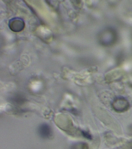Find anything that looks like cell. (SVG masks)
<instances>
[{
	"mask_svg": "<svg viewBox=\"0 0 132 149\" xmlns=\"http://www.w3.org/2000/svg\"><path fill=\"white\" fill-rule=\"evenodd\" d=\"M9 28L14 32H20L25 27V23L23 19L15 17L10 20L8 23Z\"/></svg>",
	"mask_w": 132,
	"mask_h": 149,
	"instance_id": "6da1fadb",
	"label": "cell"
},
{
	"mask_svg": "<svg viewBox=\"0 0 132 149\" xmlns=\"http://www.w3.org/2000/svg\"><path fill=\"white\" fill-rule=\"evenodd\" d=\"M38 131L40 136L43 138H49L52 136L51 129L47 124H43L40 125L38 129Z\"/></svg>",
	"mask_w": 132,
	"mask_h": 149,
	"instance_id": "7a4b0ae2",
	"label": "cell"
},
{
	"mask_svg": "<svg viewBox=\"0 0 132 149\" xmlns=\"http://www.w3.org/2000/svg\"><path fill=\"white\" fill-rule=\"evenodd\" d=\"M128 102L125 99H117L113 103V107L116 111H125L128 109Z\"/></svg>",
	"mask_w": 132,
	"mask_h": 149,
	"instance_id": "3957f363",
	"label": "cell"
}]
</instances>
